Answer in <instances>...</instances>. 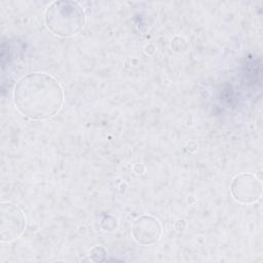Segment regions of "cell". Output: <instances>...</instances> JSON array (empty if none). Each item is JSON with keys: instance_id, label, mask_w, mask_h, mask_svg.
<instances>
[{"instance_id": "1", "label": "cell", "mask_w": 263, "mask_h": 263, "mask_svg": "<svg viewBox=\"0 0 263 263\" xmlns=\"http://www.w3.org/2000/svg\"><path fill=\"white\" fill-rule=\"evenodd\" d=\"M13 102L24 116L45 120L61 110L64 91L55 78L46 73L35 72L18 80L13 90Z\"/></svg>"}, {"instance_id": "2", "label": "cell", "mask_w": 263, "mask_h": 263, "mask_svg": "<svg viewBox=\"0 0 263 263\" xmlns=\"http://www.w3.org/2000/svg\"><path fill=\"white\" fill-rule=\"evenodd\" d=\"M85 12L74 1H54L45 10L46 28L54 35L68 38L80 33L85 26Z\"/></svg>"}, {"instance_id": "3", "label": "cell", "mask_w": 263, "mask_h": 263, "mask_svg": "<svg viewBox=\"0 0 263 263\" xmlns=\"http://www.w3.org/2000/svg\"><path fill=\"white\" fill-rule=\"evenodd\" d=\"M26 219L20 208L9 202H1L0 206V240L11 242L24 232Z\"/></svg>"}, {"instance_id": "4", "label": "cell", "mask_w": 263, "mask_h": 263, "mask_svg": "<svg viewBox=\"0 0 263 263\" xmlns=\"http://www.w3.org/2000/svg\"><path fill=\"white\" fill-rule=\"evenodd\" d=\"M230 191L237 202L250 204L256 202L260 198L262 186L255 175L240 174L232 180Z\"/></svg>"}, {"instance_id": "5", "label": "cell", "mask_w": 263, "mask_h": 263, "mask_svg": "<svg viewBox=\"0 0 263 263\" xmlns=\"http://www.w3.org/2000/svg\"><path fill=\"white\" fill-rule=\"evenodd\" d=\"M161 233V224L153 216H140L134 221L132 226V235L134 239L142 246L153 245L160 238Z\"/></svg>"}]
</instances>
